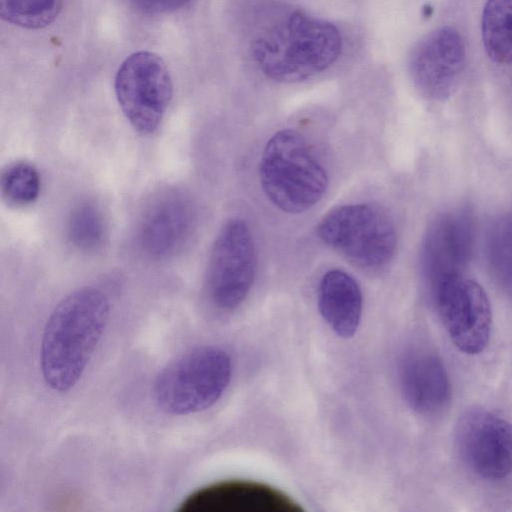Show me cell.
Wrapping results in <instances>:
<instances>
[{"instance_id": "cell-1", "label": "cell", "mask_w": 512, "mask_h": 512, "mask_svg": "<svg viewBox=\"0 0 512 512\" xmlns=\"http://www.w3.org/2000/svg\"><path fill=\"white\" fill-rule=\"evenodd\" d=\"M110 304L94 287L66 295L50 313L41 338L39 363L47 387L66 393L80 381L108 323Z\"/></svg>"}, {"instance_id": "cell-2", "label": "cell", "mask_w": 512, "mask_h": 512, "mask_svg": "<svg viewBox=\"0 0 512 512\" xmlns=\"http://www.w3.org/2000/svg\"><path fill=\"white\" fill-rule=\"evenodd\" d=\"M341 51L338 28L301 11L284 15L252 43L260 70L270 79L285 83L303 81L326 70Z\"/></svg>"}, {"instance_id": "cell-3", "label": "cell", "mask_w": 512, "mask_h": 512, "mask_svg": "<svg viewBox=\"0 0 512 512\" xmlns=\"http://www.w3.org/2000/svg\"><path fill=\"white\" fill-rule=\"evenodd\" d=\"M267 198L281 211L305 212L317 204L328 187V176L306 138L293 129L274 133L259 165Z\"/></svg>"}, {"instance_id": "cell-4", "label": "cell", "mask_w": 512, "mask_h": 512, "mask_svg": "<svg viewBox=\"0 0 512 512\" xmlns=\"http://www.w3.org/2000/svg\"><path fill=\"white\" fill-rule=\"evenodd\" d=\"M232 375L230 356L215 346H199L166 364L153 382V398L161 411L174 416L212 407Z\"/></svg>"}, {"instance_id": "cell-5", "label": "cell", "mask_w": 512, "mask_h": 512, "mask_svg": "<svg viewBox=\"0 0 512 512\" xmlns=\"http://www.w3.org/2000/svg\"><path fill=\"white\" fill-rule=\"evenodd\" d=\"M317 234L326 245L366 269L388 264L397 245L389 216L380 207L367 203L331 210L318 223Z\"/></svg>"}, {"instance_id": "cell-6", "label": "cell", "mask_w": 512, "mask_h": 512, "mask_svg": "<svg viewBox=\"0 0 512 512\" xmlns=\"http://www.w3.org/2000/svg\"><path fill=\"white\" fill-rule=\"evenodd\" d=\"M172 92L166 64L149 51L127 57L115 77L119 106L133 128L142 134H150L159 127Z\"/></svg>"}, {"instance_id": "cell-7", "label": "cell", "mask_w": 512, "mask_h": 512, "mask_svg": "<svg viewBox=\"0 0 512 512\" xmlns=\"http://www.w3.org/2000/svg\"><path fill=\"white\" fill-rule=\"evenodd\" d=\"M256 262L246 222L227 221L214 241L208 265V290L218 308L233 310L243 302L254 281Z\"/></svg>"}, {"instance_id": "cell-8", "label": "cell", "mask_w": 512, "mask_h": 512, "mask_svg": "<svg viewBox=\"0 0 512 512\" xmlns=\"http://www.w3.org/2000/svg\"><path fill=\"white\" fill-rule=\"evenodd\" d=\"M442 322L453 344L463 353H481L492 327V310L484 289L462 274L451 276L433 289Z\"/></svg>"}, {"instance_id": "cell-9", "label": "cell", "mask_w": 512, "mask_h": 512, "mask_svg": "<svg viewBox=\"0 0 512 512\" xmlns=\"http://www.w3.org/2000/svg\"><path fill=\"white\" fill-rule=\"evenodd\" d=\"M455 442L460 457L479 477L499 480L512 474V423L484 408L458 419Z\"/></svg>"}, {"instance_id": "cell-10", "label": "cell", "mask_w": 512, "mask_h": 512, "mask_svg": "<svg viewBox=\"0 0 512 512\" xmlns=\"http://www.w3.org/2000/svg\"><path fill=\"white\" fill-rule=\"evenodd\" d=\"M462 36L452 27L438 28L412 50L409 72L417 89L427 98L443 100L455 90L465 65Z\"/></svg>"}, {"instance_id": "cell-11", "label": "cell", "mask_w": 512, "mask_h": 512, "mask_svg": "<svg viewBox=\"0 0 512 512\" xmlns=\"http://www.w3.org/2000/svg\"><path fill=\"white\" fill-rule=\"evenodd\" d=\"M177 512H301L290 496L268 484L228 479L217 481L188 494Z\"/></svg>"}, {"instance_id": "cell-12", "label": "cell", "mask_w": 512, "mask_h": 512, "mask_svg": "<svg viewBox=\"0 0 512 512\" xmlns=\"http://www.w3.org/2000/svg\"><path fill=\"white\" fill-rule=\"evenodd\" d=\"M473 238V222L465 211L445 214L432 224L422 251L424 274L432 289L462 274L472 254Z\"/></svg>"}, {"instance_id": "cell-13", "label": "cell", "mask_w": 512, "mask_h": 512, "mask_svg": "<svg viewBox=\"0 0 512 512\" xmlns=\"http://www.w3.org/2000/svg\"><path fill=\"white\" fill-rule=\"evenodd\" d=\"M400 385L409 406L422 415L441 412L451 398L446 368L441 359L431 353L412 352L402 359Z\"/></svg>"}, {"instance_id": "cell-14", "label": "cell", "mask_w": 512, "mask_h": 512, "mask_svg": "<svg viewBox=\"0 0 512 512\" xmlns=\"http://www.w3.org/2000/svg\"><path fill=\"white\" fill-rule=\"evenodd\" d=\"M318 308L329 327L342 338L352 337L357 331L363 308L361 289L347 272L331 269L318 286Z\"/></svg>"}, {"instance_id": "cell-15", "label": "cell", "mask_w": 512, "mask_h": 512, "mask_svg": "<svg viewBox=\"0 0 512 512\" xmlns=\"http://www.w3.org/2000/svg\"><path fill=\"white\" fill-rule=\"evenodd\" d=\"M190 220L185 202L172 198L159 203L143 222L144 248L157 257L174 252L189 231Z\"/></svg>"}, {"instance_id": "cell-16", "label": "cell", "mask_w": 512, "mask_h": 512, "mask_svg": "<svg viewBox=\"0 0 512 512\" xmlns=\"http://www.w3.org/2000/svg\"><path fill=\"white\" fill-rule=\"evenodd\" d=\"M481 28L487 55L495 62L512 64V0H486Z\"/></svg>"}, {"instance_id": "cell-17", "label": "cell", "mask_w": 512, "mask_h": 512, "mask_svg": "<svg viewBox=\"0 0 512 512\" xmlns=\"http://www.w3.org/2000/svg\"><path fill=\"white\" fill-rule=\"evenodd\" d=\"M488 260L498 284L512 296V214L493 226L488 239Z\"/></svg>"}, {"instance_id": "cell-18", "label": "cell", "mask_w": 512, "mask_h": 512, "mask_svg": "<svg viewBox=\"0 0 512 512\" xmlns=\"http://www.w3.org/2000/svg\"><path fill=\"white\" fill-rule=\"evenodd\" d=\"M62 0H0L1 17L14 25L39 29L58 16Z\"/></svg>"}, {"instance_id": "cell-19", "label": "cell", "mask_w": 512, "mask_h": 512, "mask_svg": "<svg viewBox=\"0 0 512 512\" xmlns=\"http://www.w3.org/2000/svg\"><path fill=\"white\" fill-rule=\"evenodd\" d=\"M0 187L3 197L9 204L25 206L37 199L40 192V176L31 163L17 161L9 164L2 172Z\"/></svg>"}, {"instance_id": "cell-20", "label": "cell", "mask_w": 512, "mask_h": 512, "mask_svg": "<svg viewBox=\"0 0 512 512\" xmlns=\"http://www.w3.org/2000/svg\"><path fill=\"white\" fill-rule=\"evenodd\" d=\"M69 234L79 248L91 250L101 245L105 228L99 211L91 204L76 208L70 218Z\"/></svg>"}, {"instance_id": "cell-21", "label": "cell", "mask_w": 512, "mask_h": 512, "mask_svg": "<svg viewBox=\"0 0 512 512\" xmlns=\"http://www.w3.org/2000/svg\"><path fill=\"white\" fill-rule=\"evenodd\" d=\"M140 11L147 14H162L175 11L189 0H130Z\"/></svg>"}]
</instances>
